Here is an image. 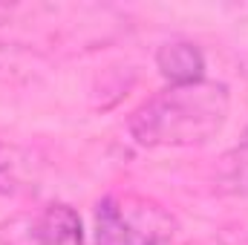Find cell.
Masks as SVG:
<instances>
[{
  "label": "cell",
  "mask_w": 248,
  "mask_h": 245,
  "mask_svg": "<svg viewBox=\"0 0 248 245\" xmlns=\"http://www.w3.org/2000/svg\"><path fill=\"white\" fill-rule=\"evenodd\" d=\"M156 66L170 87H179V84L202 81L205 58H202V49L190 41H168L156 52Z\"/></svg>",
  "instance_id": "277c9868"
},
{
  "label": "cell",
  "mask_w": 248,
  "mask_h": 245,
  "mask_svg": "<svg viewBox=\"0 0 248 245\" xmlns=\"http://www.w3.org/2000/svg\"><path fill=\"white\" fill-rule=\"evenodd\" d=\"M17 173H20V162L15 159V150L0 147V193L15 190V184H17Z\"/></svg>",
  "instance_id": "8992f818"
},
{
  "label": "cell",
  "mask_w": 248,
  "mask_h": 245,
  "mask_svg": "<svg viewBox=\"0 0 248 245\" xmlns=\"http://www.w3.org/2000/svg\"><path fill=\"white\" fill-rule=\"evenodd\" d=\"M12 245H84L81 216L69 205H46L41 214L23 219V228Z\"/></svg>",
  "instance_id": "3957f363"
},
{
  "label": "cell",
  "mask_w": 248,
  "mask_h": 245,
  "mask_svg": "<svg viewBox=\"0 0 248 245\" xmlns=\"http://www.w3.org/2000/svg\"><path fill=\"white\" fill-rule=\"evenodd\" d=\"M173 234L170 214L144 196H107L95 208V245H162Z\"/></svg>",
  "instance_id": "7a4b0ae2"
},
{
  "label": "cell",
  "mask_w": 248,
  "mask_h": 245,
  "mask_svg": "<svg viewBox=\"0 0 248 245\" xmlns=\"http://www.w3.org/2000/svg\"><path fill=\"white\" fill-rule=\"evenodd\" d=\"M225 182L234 190H240V193H248V136L246 141L237 150H231L228 159H225Z\"/></svg>",
  "instance_id": "5b68a950"
},
{
  "label": "cell",
  "mask_w": 248,
  "mask_h": 245,
  "mask_svg": "<svg viewBox=\"0 0 248 245\" xmlns=\"http://www.w3.org/2000/svg\"><path fill=\"white\" fill-rule=\"evenodd\" d=\"M228 110V87L202 78L147 98L130 116V133L144 147H196L225 127Z\"/></svg>",
  "instance_id": "6da1fadb"
}]
</instances>
